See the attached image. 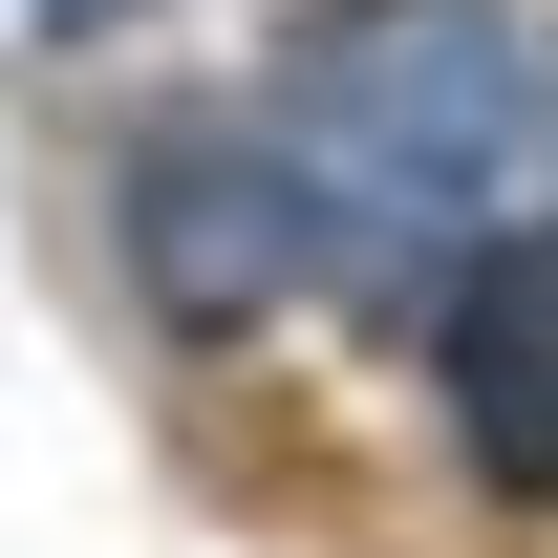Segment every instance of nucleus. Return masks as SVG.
<instances>
[{
  "label": "nucleus",
  "mask_w": 558,
  "mask_h": 558,
  "mask_svg": "<svg viewBox=\"0 0 558 558\" xmlns=\"http://www.w3.org/2000/svg\"><path fill=\"white\" fill-rule=\"evenodd\" d=\"M429 365H451V451H473L515 515H558V215L451 258V323H429Z\"/></svg>",
  "instance_id": "nucleus-2"
},
{
  "label": "nucleus",
  "mask_w": 558,
  "mask_h": 558,
  "mask_svg": "<svg viewBox=\"0 0 558 558\" xmlns=\"http://www.w3.org/2000/svg\"><path fill=\"white\" fill-rule=\"evenodd\" d=\"M130 258L172 323H258L279 279H301V194H279L258 130H150L130 150Z\"/></svg>",
  "instance_id": "nucleus-3"
},
{
  "label": "nucleus",
  "mask_w": 558,
  "mask_h": 558,
  "mask_svg": "<svg viewBox=\"0 0 558 558\" xmlns=\"http://www.w3.org/2000/svg\"><path fill=\"white\" fill-rule=\"evenodd\" d=\"M258 150L301 194V258L323 279H409L451 258L515 150H537V65H515V0H323L258 86Z\"/></svg>",
  "instance_id": "nucleus-1"
}]
</instances>
